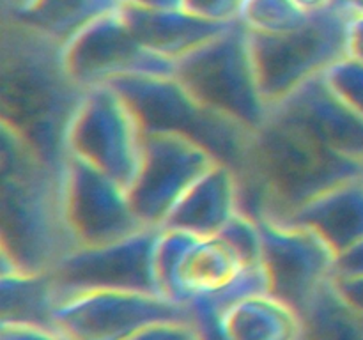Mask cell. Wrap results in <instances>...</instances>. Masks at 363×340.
Instances as JSON below:
<instances>
[{
  "mask_svg": "<svg viewBox=\"0 0 363 340\" xmlns=\"http://www.w3.org/2000/svg\"><path fill=\"white\" fill-rule=\"evenodd\" d=\"M84 92L67 74L62 42L21 21H4L2 126L57 172L67 159V131Z\"/></svg>",
  "mask_w": 363,
  "mask_h": 340,
  "instance_id": "1",
  "label": "cell"
},
{
  "mask_svg": "<svg viewBox=\"0 0 363 340\" xmlns=\"http://www.w3.org/2000/svg\"><path fill=\"white\" fill-rule=\"evenodd\" d=\"M62 172L2 126L4 273H52L74 246L62 204Z\"/></svg>",
  "mask_w": 363,
  "mask_h": 340,
  "instance_id": "2",
  "label": "cell"
},
{
  "mask_svg": "<svg viewBox=\"0 0 363 340\" xmlns=\"http://www.w3.org/2000/svg\"><path fill=\"white\" fill-rule=\"evenodd\" d=\"M363 172V159L340 154L294 124L269 115L254 131L240 176L241 211L284 220L332 184Z\"/></svg>",
  "mask_w": 363,
  "mask_h": 340,
  "instance_id": "3",
  "label": "cell"
},
{
  "mask_svg": "<svg viewBox=\"0 0 363 340\" xmlns=\"http://www.w3.org/2000/svg\"><path fill=\"white\" fill-rule=\"evenodd\" d=\"M181 84L209 108L257 131L269 117L252 38L238 21L225 25L176 62Z\"/></svg>",
  "mask_w": 363,
  "mask_h": 340,
  "instance_id": "4",
  "label": "cell"
},
{
  "mask_svg": "<svg viewBox=\"0 0 363 340\" xmlns=\"http://www.w3.org/2000/svg\"><path fill=\"white\" fill-rule=\"evenodd\" d=\"M110 85L130 103L144 131L184 135L211 152L216 162L236 172L243 169L254 131L202 105L176 74L123 76Z\"/></svg>",
  "mask_w": 363,
  "mask_h": 340,
  "instance_id": "5",
  "label": "cell"
},
{
  "mask_svg": "<svg viewBox=\"0 0 363 340\" xmlns=\"http://www.w3.org/2000/svg\"><path fill=\"white\" fill-rule=\"evenodd\" d=\"M351 14L330 7L312 14L296 30L280 35L250 34L259 80L269 106L347 55Z\"/></svg>",
  "mask_w": 363,
  "mask_h": 340,
  "instance_id": "6",
  "label": "cell"
},
{
  "mask_svg": "<svg viewBox=\"0 0 363 340\" xmlns=\"http://www.w3.org/2000/svg\"><path fill=\"white\" fill-rule=\"evenodd\" d=\"M145 131L130 103L113 85L87 89L77 106L67 154L112 176L130 190L144 156Z\"/></svg>",
  "mask_w": 363,
  "mask_h": 340,
  "instance_id": "7",
  "label": "cell"
},
{
  "mask_svg": "<svg viewBox=\"0 0 363 340\" xmlns=\"http://www.w3.org/2000/svg\"><path fill=\"white\" fill-rule=\"evenodd\" d=\"M188 315L184 305L160 293L94 287L59 290L52 324L69 340H124L151 322Z\"/></svg>",
  "mask_w": 363,
  "mask_h": 340,
  "instance_id": "8",
  "label": "cell"
},
{
  "mask_svg": "<svg viewBox=\"0 0 363 340\" xmlns=\"http://www.w3.org/2000/svg\"><path fill=\"white\" fill-rule=\"evenodd\" d=\"M247 266L222 237L160 227L155 244L156 287L186 308L216 300Z\"/></svg>",
  "mask_w": 363,
  "mask_h": 340,
  "instance_id": "9",
  "label": "cell"
},
{
  "mask_svg": "<svg viewBox=\"0 0 363 340\" xmlns=\"http://www.w3.org/2000/svg\"><path fill=\"white\" fill-rule=\"evenodd\" d=\"M123 7L89 23L62 45L67 74L84 91L123 76L176 74V60L149 52L135 39Z\"/></svg>",
  "mask_w": 363,
  "mask_h": 340,
  "instance_id": "10",
  "label": "cell"
},
{
  "mask_svg": "<svg viewBox=\"0 0 363 340\" xmlns=\"http://www.w3.org/2000/svg\"><path fill=\"white\" fill-rule=\"evenodd\" d=\"M62 204L74 246H96L144 229L130 190L91 163L67 154L62 169Z\"/></svg>",
  "mask_w": 363,
  "mask_h": 340,
  "instance_id": "11",
  "label": "cell"
},
{
  "mask_svg": "<svg viewBox=\"0 0 363 340\" xmlns=\"http://www.w3.org/2000/svg\"><path fill=\"white\" fill-rule=\"evenodd\" d=\"M269 293L298 312L335 276L337 251L315 230L289 220H257Z\"/></svg>",
  "mask_w": 363,
  "mask_h": 340,
  "instance_id": "12",
  "label": "cell"
},
{
  "mask_svg": "<svg viewBox=\"0 0 363 340\" xmlns=\"http://www.w3.org/2000/svg\"><path fill=\"white\" fill-rule=\"evenodd\" d=\"M216 159L179 133L145 131L144 156L130 188L131 204L145 227H162L184 191Z\"/></svg>",
  "mask_w": 363,
  "mask_h": 340,
  "instance_id": "13",
  "label": "cell"
},
{
  "mask_svg": "<svg viewBox=\"0 0 363 340\" xmlns=\"http://www.w3.org/2000/svg\"><path fill=\"white\" fill-rule=\"evenodd\" d=\"M158 230L160 227H144L110 243L73 248L52 271L57 289L112 287L160 293L155 275Z\"/></svg>",
  "mask_w": 363,
  "mask_h": 340,
  "instance_id": "14",
  "label": "cell"
},
{
  "mask_svg": "<svg viewBox=\"0 0 363 340\" xmlns=\"http://www.w3.org/2000/svg\"><path fill=\"white\" fill-rule=\"evenodd\" d=\"M269 115L294 124L340 154L363 159V119L330 89L323 74L275 103Z\"/></svg>",
  "mask_w": 363,
  "mask_h": 340,
  "instance_id": "15",
  "label": "cell"
},
{
  "mask_svg": "<svg viewBox=\"0 0 363 340\" xmlns=\"http://www.w3.org/2000/svg\"><path fill=\"white\" fill-rule=\"evenodd\" d=\"M240 176L233 166L215 162L184 191L162 227L216 236L241 211Z\"/></svg>",
  "mask_w": 363,
  "mask_h": 340,
  "instance_id": "16",
  "label": "cell"
},
{
  "mask_svg": "<svg viewBox=\"0 0 363 340\" xmlns=\"http://www.w3.org/2000/svg\"><path fill=\"white\" fill-rule=\"evenodd\" d=\"M284 220L315 230L340 254L363 239V172L319 191Z\"/></svg>",
  "mask_w": 363,
  "mask_h": 340,
  "instance_id": "17",
  "label": "cell"
},
{
  "mask_svg": "<svg viewBox=\"0 0 363 340\" xmlns=\"http://www.w3.org/2000/svg\"><path fill=\"white\" fill-rule=\"evenodd\" d=\"M124 20L135 39L145 50L167 59L179 60L194 48L222 30L229 23H215L190 13L184 7L152 9L126 2L123 7Z\"/></svg>",
  "mask_w": 363,
  "mask_h": 340,
  "instance_id": "18",
  "label": "cell"
},
{
  "mask_svg": "<svg viewBox=\"0 0 363 340\" xmlns=\"http://www.w3.org/2000/svg\"><path fill=\"white\" fill-rule=\"evenodd\" d=\"M57 296L59 290L52 273H4L2 321L53 326Z\"/></svg>",
  "mask_w": 363,
  "mask_h": 340,
  "instance_id": "19",
  "label": "cell"
},
{
  "mask_svg": "<svg viewBox=\"0 0 363 340\" xmlns=\"http://www.w3.org/2000/svg\"><path fill=\"white\" fill-rule=\"evenodd\" d=\"M300 315L303 340H363V315L342 300L333 280L315 293Z\"/></svg>",
  "mask_w": 363,
  "mask_h": 340,
  "instance_id": "20",
  "label": "cell"
},
{
  "mask_svg": "<svg viewBox=\"0 0 363 340\" xmlns=\"http://www.w3.org/2000/svg\"><path fill=\"white\" fill-rule=\"evenodd\" d=\"M128 0H41L21 23L66 42L74 34L105 14L119 11Z\"/></svg>",
  "mask_w": 363,
  "mask_h": 340,
  "instance_id": "21",
  "label": "cell"
},
{
  "mask_svg": "<svg viewBox=\"0 0 363 340\" xmlns=\"http://www.w3.org/2000/svg\"><path fill=\"white\" fill-rule=\"evenodd\" d=\"M311 16L293 0H243L236 21L254 35H280L300 28Z\"/></svg>",
  "mask_w": 363,
  "mask_h": 340,
  "instance_id": "22",
  "label": "cell"
},
{
  "mask_svg": "<svg viewBox=\"0 0 363 340\" xmlns=\"http://www.w3.org/2000/svg\"><path fill=\"white\" fill-rule=\"evenodd\" d=\"M333 92L363 119V62L344 55L323 73Z\"/></svg>",
  "mask_w": 363,
  "mask_h": 340,
  "instance_id": "23",
  "label": "cell"
},
{
  "mask_svg": "<svg viewBox=\"0 0 363 340\" xmlns=\"http://www.w3.org/2000/svg\"><path fill=\"white\" fill-rule=\"evenodd\" d=\"M216 236L222 237L247 264L262 262L261 225L254 216L240 211Z\"/></svg>",
  "mask_w": 363,
  "mask_h": 340,
  "instance_id": "24",
  "label": "cell"
},
{
  "mask_svg": "<svg viewBox=\"0 0 363 340\" xmlns=\"http://www.w3.org/2000/svg\"><path fill=\"white\" fill-rule=\"evenodd\" d=\"M124 340H204V336L197 321L188 315L151 322Z\"/></svg>",
  "mask_w": 363,
  "mask_h": 340,
  "instance_id": "25",
  "label": "cell"
},
{
  "mask_svg": "<svg viewBox=\"0 0 363 340\" xmlns=\"http://www.w3.org/2000/svg\"><path fill=\"white\" fill-rule=\"evenodd\" d=\"M243 0H183V7L215 23L236 21Z\"/></svg>",
  "mask_w": 363,
  "mask_h": 340,
  "instance_id": "26",
  "label": "cell"
},
{
  "mask_svg": "<svg viewBox=\"0 0 363 340\" xmlns=\"http://www.w3.org/2000/svg\"><path fill=\"white\" fill-rule=\"evenodd\" d=\"M0 340H69L53 326L30 322H0Z\"/></svg>",
  "mask_w": 363,
  "mask_h": 340,
  "instance_id": "27",
  "label": "cell"
},
{
  "mask_svg": "<svg viewBox=\"0 0 363 340\" xmlns=\"http://www.w3.org/2000/svg\"><path fill=\"white\" fill-rule=\"evenodd\" d=\"M363 275V239L351 244L350 248L337 254L335 276L333 278H346V276Z\"/></svg>",
  "mask_w": 363,
  "mask_h": 340,
  "instance_id": "28",
  "label": "cell"
},
{
  "mask_svg": "<svg viewBox=\"0 0 363 340\" xmlns=\"http://www.w3.org/2000/svg\"><path fill=\"white\" fill-rule=\"evenodd\" d=\"M337 293L342 300L353 308L354 312L363 315V275L362 276H346V278H333Z\"/></svg>",
  "mask_w": 363,
  "mask_h": 340,
  "instance_id": "29",
  "label": "cell"
},
{
  "mask_svg": "<svg viewBox=\"0 0 363 340\" xmlns=\"http://www.w3.org/2000/svg\"><path fill=\"white\" fill-rule=\"evenodd\" d=\"M347 55L363 62V13H353L347 21Z\"/></svg>",
  "mask_w": 363,
  "mask_h": 340,
  "instance_id": "30",
  "label": "cell"
},
{
  "mask_svg": "<svg viewBox=\"0 0 363 340\" xmlns=\"http://www.w3.org/2000/svg\"><path fill=\"white\" fill-rule=\"evenodd\" d=\"M41 0H2L4 21H21L39 6Z\"/></svg>",
  "mask_w": 363,
  "mask_h": 340,
  "instance_id": "31",
  "label": "cell"
},
{
  "mask_svg": "<svg viewBox=\"0 0 363 340\" xmlns=\"http://www.w3.org/2000/svg\"><path fill=\"white\" fill-rule=\"evenodd\" d=\"M307 14H318L333 7V0H293Z\"/></svg>",
  "mask_w": 363,
  "mask_h": 340,
  "instance_id": "32",
  "label": "cell"
},
{
  "mask_svg": "<svg viewBox=\"0 0 363 340\" xmlns=\"http://www.w3.org/2000/svg\"><path fill=\"white\" fill-rule=\"evenodd\" d=\"M358 0H333V7L347 11V13H357Z\"/></svg>",
  "mask_w": 363,
  "mask_h": 340,
  "instance_id": "33",
  "label": "cell"
},
{
  "mask_svg": "<svg viewBox=\"0 0 363 340\" xmlns=\"http://www.w3.org/2000/svg\"><path fill=\"white\" fill-rule=\"evenodd\" d=\"M357 13H363V0H358V6H357Z\"/></svg>",
  "mask_w": 363,
  "mask_h": 340,
  "instance_id": "34",
  "label": "cell"
}]
</instances>
